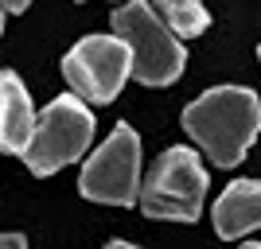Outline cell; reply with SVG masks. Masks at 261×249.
<instances>
[{
  "instance_id": "cell-1",
  "label": "cell",
  "mask_w": 261,
  "mask_h": 249,
  "mask_svg": "<svg viewBox=\"0 0 261 249\" xmlns=\"http://www.w3.org/2000/svg\"><path fill=\"white\" fill-rule=\"evenodd\" d=\"M179 125L215 168H234L261 132V101L246 86H215L184 109Z\"/></svg>"
},
{
  "instance_id": "cell-2",
  "label": "cell",
  "mask_w": 261,
  "mask_h": 249,
  "mask_svg": "<svg viewBox=\"0 0 261 249\" xmlns=\"http://www.w3.org/2000/svg\"><path fill=\"white\" fill-rule=\"evenodd\" d=\"M113 32L125 39L133 54V78L141 86H172L187 66V51L179 35L156 16L148 0H125L113 12Z\"/></svg>"
},
{
  "instance_id": "cell-3",
  "label": "cell",
  "mask_w": 261,
  "mask_h": 249,
  "mask_svg": "<svg viewBox=\"0 0 261 249\" xmlns=\"http://www.w3.org/2000/svg\"><path fill=\"white\" fill-rule=\"evenodd\" d=\"M90 141H94V113L86 98L59 94L35 117V132L23 148V163L32 175H55L59 168L74 163L90 148Z\"/></svg>"
},
{
  "instance_id": "cell-4",
  "label": "cell",
  "mask_w": 261,
  "mask_h": 249,
  "mask_svg": "<svg viewBox=\"0 0 261 249\" xmlns=\"http://www.w3.org/2000/svg\"><path fill=\"white\" fill-rule=\"evenodd\" d=\"M207 199V168L199 152L175 144L152 163L148 179L141 183V210L156 222H195Z\"/></svg>"
},
{
  "instance_id": "cell-5",
  "label": "cell",
  "mask_w": 261,
  "mask_h": 249,
  "mask_svg": "<svg viewBox=\"0 0 261 249\" xmlns=\"http://www.w3.org/2000/svg\"><path fill=\"white\" fill-rule=\"evenodd\" d=\"M78 191L90 203L133 206L141 199V136L129 125H117L90 152L78 175Z\"/></svg>"
},
{
  "instance_id": "cell-6",
  "label": "cell",
  "mask_w": 261,
  "mask_h": 249,
  "mask_svg": "<svg viewBox=\"0 0 261 249\" xmlns=\"http://www.w3.org/2000/svg\"><path fill=\"white\" fill-rule=\"evenodd\" d=\"M63 78L78 98L109 105L121 94L125 78H133V54L117 32L113 35H86L63 59Z\"/></svg>"
},
{
  "instance_id": "cell-7",
  "label": "cell",
  "mask_w": 261,
  "mask_h": 249,
  "mask_svg": "<svg viewBox=\"0 0 261 249\" xmlns=\"http://www.w3.org/2000/svg\"><path fill=\"white\" fill-rule=\"evenodd\" d=\"M211 222H215V234L226 241H238L261 230V179H234L215 199Z\"/></svg>"
},
{
  "instance_id": "cell-8",
  "label": "cell",
  "mask_w": 261,
  "mask_h": 249,
  "mask_svg": "<svg viewBox=\"0 0 261 249\" xmlns=\"http://www.w3.org/2000/svg\"><path fill=\"white\" fill-rule=\"evenodd\" d=\"M32 132H35L32 94H28V86L20 82L16 70H0V152L23 156Z\"/></svg>"
},
{
  "instance_id": "cell-9",
  "label": "cell",
  "mask_w": 261,
  "mask_h": 249,
  "mask_svg": "<svg viewBox=\"0 0 261 249\" xmlns=\"http://www.w3.org/2000/svg\"><path fill=\"white\" fill-rule=\"evenodd\" d=\"M152 8L179 39L203 35L211 27V12L203 8V0H152Z\"/></svg>"
},
{
  "instance_id": "cell-10",
  "label": "cell",
  "mask_w": 261,
  "mask_h": 249,
  "mask_svg": "<svg viewBox=\"0 0 261 249\" xmlns=\"http://www.w3.org/2000/svg\"><path fill=\"white\" fill-rule=\"evenodd\" d=\"M0 245H16V249H23V245H28V238H23V234H0Z\"/></svg>"
},
{
  "instance_id": "cell-11",
  "label": "cell",
  "mask_w": 261,
  "mask_h": 249,
  "mask_svg": "<svg viewBox=\"0 0 261 249\" xmlns=\"http://www.w3.org/2000/svg\"><path fill=\"white\" fill-rule=\"evenodd\" d=\"M0 4H4V12H28L32 0H0Z\"/></svg>"
},
{
  "instance_id": "cell-12",
  "label": "cell",
  "mask_w": 261,
  "mask_h": 249,
  "mask_svg": "<svg viewBox=\"0 0 261 249\" xmlns=\"http://www.w3.org/2000/svg\"><path fill=\"white\" fill-rule=\"evenodd\" d=\"M0 32H4V4H0Z\"/></svg>"
},
{
  "instance_id": "cell-13",
  "label": "cell",
  "mask_w": 261,
  "mask_h": 249,
  "mask_svg": "<svg viewBox=\"0 0 261 249\" xmlns=\"http://www.w3.org/2000/svg\"><path fill=\"white\" fill-rule=\"evenodd\" d=\"M257 59H261V47H257Z\"/></svg>"
}]
</instances>
